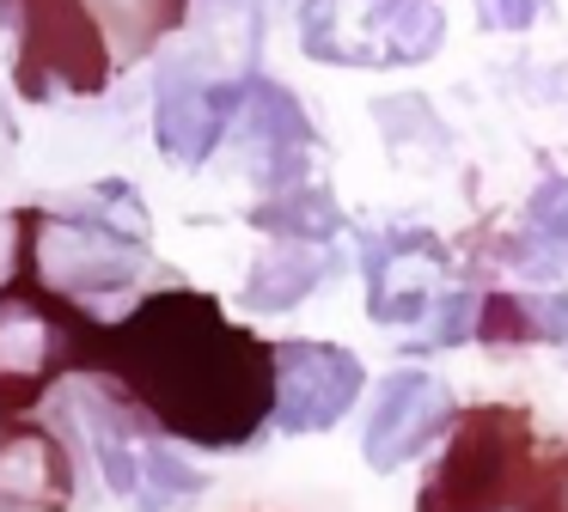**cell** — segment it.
I'll return each instance as SVG.
<instances>
[{
    "instance_id": "19",
    "label": "cell",
    "mask_w": 568,
    "mask_h": 512,
    "mask_svg": "<svg viewBox=\"0 0 568 512\" xmlns=\"http://www.w3.org/2000/svg\"><path fill=\"white\" fill-rule=\"evenodd\" d=\"M489 512H526V506H489Z\"/></svg>"
},
{
    "instance_id": "10",
    "label": "cell",
    "mask_w": 568,
    "mask_h": 512,
    "mask_svg": "<svg viewBox=\"0 0 568 512\" xmlns=\"http://www.w3.org/2000/svg\"><path fill=\"white\" fill-rule=\"evenodd\" d=\"M446 421H453V390L434 372H422V366H397L379 385V397H373L361 451H367L373 470H397V463H409L416 451H428Z\"/></svg>"
},
{
    "instance_id": "6",
    "label": "cell",
    "mask_w": 568,
    "mask_h": 512,
    "mask_svg": "<svg viewBox=\"0 0 568 512\" xmlns=\"http://www.w3.org/2000/svg\"><path fill=\"white\" fill-rule=\"evenodd\" d=\"M446 0H300V49L343 68H409L440 49Z\"/></svg>"
},
{
    "instance_id": "9",
    "label": "cell",
    "mask_w": 568,
    "mask_h": 512,
    "mask_svg": "<svg viewBox=\"0 0 568 512\" xmlns=\"http://www.w3.org/2000/svg\"><path fill=\"white\" fill-rule=\"evenodd\" d=\"M245 80L251 73H233V80H209V73H190V68L165 73L160 104H153V141H160V153L178 158V165H202L221 146V134L239 122Z\"/></svg>"
},
{
    "instance_id": "15",
    "label": "cell",
    "mask_w": 568,
    "mask_h": 512,
    "mask_svg": "<svg viewBox=\"0 0 568 512\" xmlns=\"http://www.w3.org/2000/svg\"><path fill=\"white\" fill-rule=\"evenodd\" d=\"M251 226L275 232L282 244H331L336 232H343V207L331 202V190L324 183H294V190L270 195V202H257V214H251Z\"/></svg>"
},
{
    "instance_id": "1",
    "label": "cell",
    "mask_w": 568,
    "mask_h": 512,
    "mask_svg": "<svg viewBox=\"0 0 568 512\" xmlns=\"http://www.w3.org/2000/svg\"><path fill=\"white\" fill-rule=\"evenodd\" d=\"M99 378L116 385L160 433L209 451L257 439L275 414V348L226 324L209 293L165 287L104 324Z\"/></svg>"
},
{
    "instance_id": "17",
    "label": "cell",
    "mask_w": 568,
    "mask_h": 512,
    "mask_svg": "<svg viewBox=\"0 0 568 512\" xmlns=\"http://www.w3.org/2000/svg\"><path fill=\"white\" fill-rule=\"evenodd\" d=\"M507 317H514V336H538L550 348H562L568 360V293H544V299H501Z\"/></svg>"
},
{
    "instance_id": "12",
    "label": "cell",
    "mask_w": 568,
    "mask_h": 512,
    "mask_svg": "<svg viewBox=\"0 0 568 512\" xmlns=\"http://www.w3.org/2000/svg\"><path fill=\"white\" fill-rule=\"evenodd\" d=\"M74 506V458L62 433L31 421H0V512H68Z\"/></svg>"
},
{
    "instance_id": "4",
    "label": "cell",
    "mask_w": 568,
    "mask_h": 512,
    "mask_svg": "<svg viewBox=\"0 0 568 512\" xmlns=\"http://www.w3.org/2000/svg\"><path fill=\"white\" fill-rule=\"evenodd\" d=\"M68 414L80 421V433L92 439V458H99V475L123 506L135 512H172L184 500H196L209 488V475L190 470L172 446H160L148 427V414L123 397L116 385L99 390H74L68 397Z\"/></svg>"
},
{
    "instance_id": "7",
    "label": "cell",
    "mask_w": 568,
    "mask_h": 512,
    "mask_svg": "<svg viewBox=\"0 0 568 512\" xmlns=\"http://www.w3.org/2000/svg\"><path fill=\"white\" fill-rule=\"evenodd\" d=\"M361 275H367V305L385 329L416 336L446 305V250L434 232H373L361 244Z\"/></svg>"
},
{
    "instance_id": "20",
    "label": "cell",
    "mask_w": 568,
    "mask_h": 512,
    "mask_svg": "<svg viewBox=\"0 0 568 512\" xmlns=\"http://www.w3.org/2000/svg\"><path fill=\"white\" fill-rule=\"evenodd\" d=\"M562 512H568V475H562Z\"/></svg>"
},
{
    "instance_id": "13",
    "label": "cell",
    "mask_w": 568,
    "mask_h": 512,
    "mask_svg": "<svg viewBox=\"0 0 568 512\" xmlns=\"http://www.w3.org/2000/svg\"><path fill=\"white\" fill-rule=\"evenodd\" d=\"M514 275L550 280L568 275V177H544L538 195L526 202V226L501 244Z\"/></svg>"
},
{
    "instance_id": "16",
    "label": "cell",
    "mask_w": 568,
    "mask_h": 512,
    "mask_svg": "<svg viewBox=\"0 0 568 512\" xmlns=\"http://www.w3.org/2000/svg\"><path fill=\"white\" fill-rule=\"evenodd\" d=\"M87 7L99 12L104 37H116V68H129V61L148 55L172 24H184L190 0H87Z\"/></svg>"
},
{
    "instance_id": "14",
    "label": "cell",
    "mask_w": 568,
    "mask_h": 512,
    "mask_svg": "<svg viewBox=\"0 0 568 512\" xmlns=\"http://www.w3.org/2000/svg\"><path fill=\"white\" fill-rule=\"evenodd\" d=\"M331 275V250L324 244H275L245 280V305L251 311H287L300 305L318 280Z\"/></svg>"
},
{
    "instance_id": "11",
    "label": "cell",
    "mask_w": 568,
    "mask_h": 512,
    "mask_svg": "<svg viewBox=\"0 0 568 512\" xmlns=\"http://www.w3.org/2000/svg\"><path fill=\"white\" fill-rule=\"evenodd\" d=\"M239 141L251 153L257 183H270V195L306 183V158H312V122L294 104V92H282L275 80H245V104H239Z\"/></svg>"
},
{
    "instance_id": "3",
    "label": "cell",
    "mask_w": 568,
    "mask_h": 512,
    "mask_svg": "<svg viewBox=\"0 0 568 512\" xmlns=\"http://www.w3.org/2000/svg\"><path fill=\"white\" fill-rule=\"evenodd\" d=\"M104 324L80 299L55 293L13 250V275L0 280V421H31L43 397L74 372H99Z\"/></svg>"
},
{
    "instance_id": "18",
    "label": "cell",
    "mask_w": 568,
    "mask_h": 512,
    "mask_svg": "<svg viewBox=\"0 0 568 512\" xmlns=\"http://www.w3.org/2000/svg\"><path fill=\"white\" fill-rule=\"evenodd\" d=\"M477 12L489 31H526L538 19V0H477Z\"/></svg>"
},
{
    "instance_id": "8",
    "label": "cell",
    "mask_w": 568,
    "mask_h": 512,
    "mask_svg": "<svg viewBox=\"0 0 568 512\" xmlns=\"http://www.w3.org/2000/svg\"><path fill=\"white\" fill-rule=\"evenodd\" d=\"M361 397V360L331 341H275V427L324 433Z\"/></svg>"
},
{
    "instance_id": "2",
    "label": "cell",
    "mask_w": 568,
    "mask_h": 512,
    "mask_svg": "<svg viewBox=\"0 0 568 512\" xmlns=\"http://www.w3.org/2000/svg\"><path fill=\"white\" fill-rule=\"evenodd\" d=\"M13 250L31 256V268L68 299L116 293L148 263V207L129 183L87 190L74 207H19Z\"/></svg>"
},
{
    "instance_id": "5",
    "label": "cell",
    "mask_w": 568,
    "mask_h": 512,
    "mask_svg": "<svg viewBox=\"0 0 568 512\" xmlns=\"http://www.w3.org/2000/svg\"><path fill=\"white\" fill-rule=\"evenodd\" d=\"M0 19L19 31L13 85L31 104L62 92H104L116 73V49L87 0H0Z\"/></svg>"
}]
</instances>
